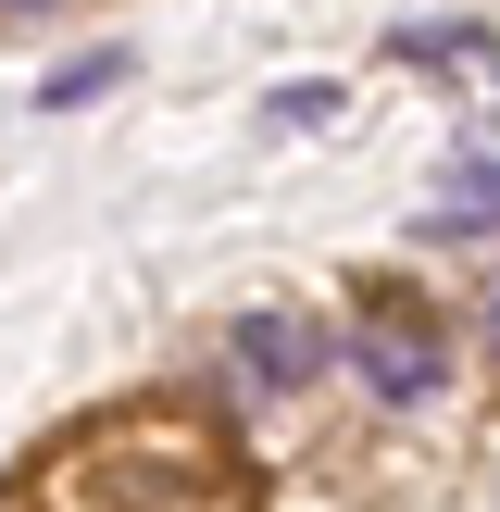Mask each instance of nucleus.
<instances>
[{
    "instance_id": "1",
    "label": "nucleus",
    "mask_w": 500,
    "mask_h": 512,
    "mask_svg": "<svg viewBox=\"0 0 500 512\" xmlns=\"http://www.w3.org/2000/svg\"><path fill=\"white\" fill-rule=\"evenodd\" d=\"M350 375H363L388 413H413V400H438V388H450V338L375 300V313H350Z\"/></svg>"
},
{
    "instance_id": "2",
    "label": "nucleus",
    "mask_w": 500,
    "mask_h": 512,
    "mask_svg": "<svg viewBox=\"0 0 500 512\" xmlns=\"http://www.w3.org/2000/svg\"><path fill=\"white\" fill-rule=\"evenodd\" d=\"M225 363H238L250 388H313V375L338 363V338H325V325H300V313H238Z\"/></svg>"
},
{
    "instance_id": "3",
    "label": "nucleus",
    "mask_w": 500,
    "mask_h": 512,
    "mask_svg": "<svg viewBox=\"0 0 500 512\" xmlns=\"http://www.w3.org/2000/svg\"><path fill=\"white\" fill-rule=\"evenodd\" d=\"M425 238H500V163H450V188L425 200Z\"/></svg>"
},
{
    "instance_id": "4",
    "label": "nucleus",
    "mask_w": 500,
    "mask_h": 512,
    "mask_svg": "<svg viewBox=\"0 0 500 512\" xmlns=\"http://www.w3.org/2000/svg\"><path fill=\"white\" fill-rule=\"evenodd\" d=\"M125 75H138V63H125V50H75L63 75H38V113H88V100H113Z\"/></svg>"
},
{
    "instance_id": "5",
    "label": "nucleus",
    "mask_w": 500,
    "mask_h": 512,
    "mask_svg": "<svg viewBox=\"0 0 500 512\" xmlns=\"http://www.w3.org/2000/svg\"><path fill=\"white\" fill-rule=\"evenodd\" d=\"M488 350H500V288H488Z\"/></svg>"
},
{
    "instance_id": "6",
    "label": "nucleus",
    "mask_w": 500,
    "mask_h": 512,
    "mask_svg": "<svg viewBox=\"0 0 500 512\" xmlns=\"http://www.w3.org/2000/svg\"><path fill=\"white\" fill-rule=\"evenodd\" d=\"M0 13H50V0H0Z\"/></svg>"
}]
</instances>
